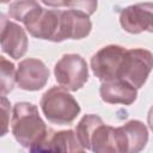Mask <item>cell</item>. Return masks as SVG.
<instances>
[{
	"instance_id": "cell-1",
	"label": "cell",
	"mask_w": 153,
	"mask_h": 153,
	"mask_svg": "<svg viewBox=\"0 0 153 153\" xmlns=\"http://www.w3.org/2000/svg\"><path fill=\"white\" fill-rule=\"evenodd\" d=\"M11 130L14 139L30 151L39 145L48 134L47 126L36 105L19 102L12 109Z\"/></svg>"
},
{
	"instance_id": "cell-2",
	"label": "cell",
	"mask_w": 153,
	"mask_h": 153,
	"mask_svg": "<svg viewBox=\"0 0 153 153\" xmlns=\"http://www.w3.org/2000/svg\"><path fill=\"white\" fill-rule=\"evenodd\" d=\"M39 105L45 118L59 126L71 124L80 112L78 102L62 86H54L44 92Z\"/></svg>"
},
{
	"instance_id": "cell-3",
	"label": "cell",
	"mask_w": 153,
	"mask_h": 153,
	"mask_svg": "<svg viewBox=\"0 0 153 153\" xmlns=\"http://www.w3.org/2000/svg\"><path fill=\"white\" fill-rule=\"evenodd\" d=\"M57 84L68 91H78L88 80L86 61L78 54L63 55L54 67Z\"/></svg>"
},
{
	"instance_id": "cell-4",
	"label": "cell",
	"mask_w": 153,
	"mask_h": 153,
	"mask_svg": "<svg viewBox=\"0 0 153 153\" xmlns=\"http://www.w3.org/2000/svg\"><path fill=\"white\" fill-rule=\"evenodd\" d=\"M152 69L153 54L149 50L142 48L129 49L124 54L118 78L140 88L146 82Z\"/></svg>"
},
{
	"instance_id": "cell-5",
	"label": "cell",
	"mask_w": 153,
	"mask_h": 153,
	"mask_svg": "<svg viewBox=\"0 0 153 153\" xmlns=\"http://www.w3.org/2000/svg\"><path fill=\"white\" fill-rule=\"evenodd\" d=\"M126 51V48L115 44L99 49L91 59V68L93 74L102 81L118 78Z\"/></svg>"
},
{
	"instance_id": "cell-6",
	"label": "cell",
	"mask_w": 153,
	"mask_h": 153,
	"mask_svg": "<svg viewBox=\"0 0 153 153\" xmlns=\"http://www.w3.org/2000/svg\"><path fill=\"white\" fill-rule=\"evenodd\" d=\"M120 23L129 33L153 32V2H140L123 8L120 13Z\"/></svg>"
},
{
	"instance_id": "cell-7",
	"label": "cell",
	"mask_w": 153,
	"mask_h": 153,
	"mask_svg": "<svg viewBox=\"0 0 153 153\" xmlns=\"http://www.w3.org/2000/svg\"><path fill=\"white\" fill-rule=\"evenodd\" d=\"M49 79V69L38 59H25L19 62L16 74L17 85L25 91L43 88Z\"/></svg>"
},
{
	"instance_id": "cell-8",
	"label": "cell",
	"mask_w": 153,
	"mask_h": 153,
	"mask_svg": "<svg viewBox=\"0 0 153 153\" xmlns=\"http://www.w3.org/2000/svg\"><path fill=\"white\" fill-rule=\"evenodd\" d=\"M115 136L120 152L136 153L145 148L148 141V130L141 121L131 120L115 128Z\"/></svg>"
},
{
	"instance_id": "cell-9",
	"label": "cell",
	"mask_w": 153,
	"mask_h": 153,
	"mask_svg": "<svg viewBox=\"0 0 153 153\" xmlns=\"http://www.w3.org/2000/svg\"><path fill=\"white\" fill-rule=\"evenodd\" d=\"M92 23L90 16L85 12L76 10L61 11L60 13V27L55 42H62L65 39H81L91 32Z\"/></svg>"
},
{
	"instance_id": "cell-10",
	"label": "cell",
	"mask_w": 153,
	"mask_h": 153,
	"mask_svg": "<svg viewBox=\"0 0 153 153\" xmlns=\"http://www.w3.org/2000/svg\"><path fill=\"white\" fill-rule=\"evenodd\" d=\"M27 37L24 29L6 19L1 14V49L10 57L18 60L23 57L27 50Z\"/></svg>"
},
{
	"instance_id": "cell-11",
	"label": "cell",
	"mask_w": 153,
	"mask_h": 153,
	"mask_svg": "<svg viewBox=\"0 0 153 153\" xmlns=\"http://www.w3.org/2000/svg\"><path fill=\"white\" fill-rule=\"evenodd\" d=\"M60 13L61 10H45L42 7L36 16L25 24V29L36 38L55 42L60 27Z\"/></svg>"
},
{
	"instance_id": "cell-12",
	"label": "cell",
	"mask_w": 153,
	"mask_h": 153,
	"mask_svg": "<svg viewBox=\"0 0 153 153\" xmlns=\"http://www.w3.org/2000/svg\"><path fill=\"white\" fill-rule=\"evenodd\" d=\"M32 152H82L76 133L68 130H48L44 140L31 149Z\"/></svg>"
},
{
	"instance_id": "cell-13",
	"label": "cell",
	"mask_w": 153,
	"mask_h": 153,
	"mask_svg": "<svg viewBox=\"0 0 153 153\" xmlns=\"http://www.w3.org/2000/svg\"><path fill=\"white\" fill-rule=\"evenodd\" d=\"M99 94L105 103L130 105L137 97V90L128 81L116 78L103 81L99 87Z\"/></svg>"
},
{
	"instance_id": "cell-14",
	"label": "cell",
	"mask_w": 153,
	"mask_h": 153,
	"mask_svg": "<svg viewBox=\"0 0 153 153\" xmlns=\"http://www.w3.org/2000/svg\"><path fill=\"white\" fill-rule=\"evenodd\" d=\"M91 149L97 153H116L118 151L115 128L106 126L104 122L100 123L94 130L91 139Z\"/></svg>"
},
{
	"instance_id": "cell-15",
	"label": "cell",
	"mask_w": 153,
	"mask_h": 153,
	"mask_svg": "<svg viewBox=\"0 0 153 153\" xmlns=\"http://www.w3.org/2000/svg\"><path fill=\"white\" fill-rule=\"evenodd\" d=\"M41 8L38 0H14L10 4L8 16L25 25Z\"/></svg>"
},
{
	"instance_id": "cell-16",
	"label": "cell",
	"mask_w": 153,
	"mask_h": 153,
	"mask_svg": "<svg viewBox=\"0 0 153 153\" xmlns=\"http://www.w3.org/2000/svg\"><path fill=\"white\" fill-rule=\"evenodd\" d=\"M100 123H103V120L99 116L88 114V115H85L76 124L75 133H76L78 140H79L80 145L84 147V149H91L92 135Z\"/></svg>"
},
{
	"instance_id": "cell-17",
	"label": "cell",
	"mask_w": 153,
	"mask_h": 153,
	"mask_svg": "<svg viewBox=\"0 0 153 153\" xmlns=\"http://www.w3.org/2000/svg\"><path fill=\"white\" fill-rule=\"evenodd\" d=\"M1 61V84H0V88H1V96H6L8 92H11L14 87V82H16V67L12 62H10L8 60H6L4 56H1L0 59Z\"/></svg>"
},
{
	"instance_id": "cell-18",
	"label": "cell",
	"mask_w": 153,
	"mask_h": 153,
	"mask_svg": "<svg viewBox=\"0 0 153 153\" xmlns=\"http://www.w3.org/2000/svg\"><path fill=\"white\" fill-rule=\"evenodd\" d=\"M97 6H98L97 0H65V7L69 10H76V11L85 12L88 16L96 12Z\"/></svg>"
},
{
	"instance_id": "cell-19",
	"label": "cell",
	"mask_w": 153,
	"mask_h": 153,
	"mask_svg": "<svg viewBox=\"0 0 153 153\" xmlns=\"http://www.w3.org/2000/svg\"><path fill=\"white\" fill-rule=\"evenodd\" d=\"M0 106H1V114H2V130H1V135H5L8 130V123H10V111H11V108H10V102L7 100V98L5 96H1V103H0Z\"/></svg>"
},
{
	"instance_id": "cell-20",
	"label": "cell",
	"mask_w": 153,
	"mask_h": 153,
	"mask_svg": "<svg viewBox=\"0 0 153 153\" xmlns=\"http://www.w3.org/2000/svg\"><path fill=\"white\" fill-rule=\"evenodd\" d=\"M147 123H148L149 129L153 131V106H151V109H149V111H148V115H147Z\"/></svg>"
}]
</instances>
